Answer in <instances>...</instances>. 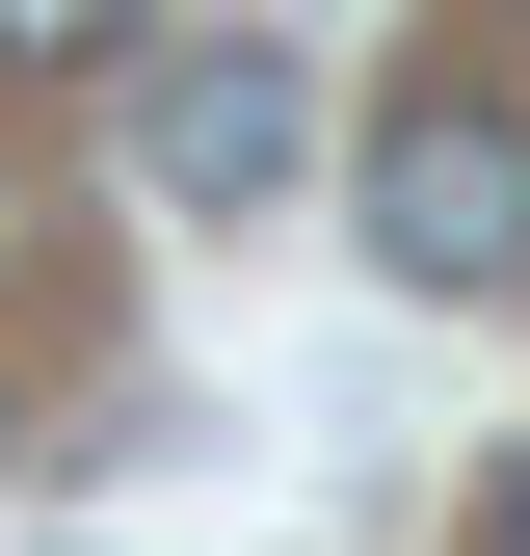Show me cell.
I'll return each mask as SVG.
<instances>
[{"mask_svg": "<svg viewBox=\"0 0 530 556\" xmlns=\"http://www.w3.org/2000/svg\"><path fill=\"white\" fill-rule=\"evenodd\" d=\"M292 160H318V80H292L265 27H213V53L160 80V213H292Z\"/></svg>", "mask_w": 530, "mask_h": 556, "instance_id": "cell-2", "label": "cell"}, {"mask_svg": "<svg viewBox=\"0 0 530 556\" xmlns=\"http://www.w3.org/2000/svg\"><path fill=\"white\" fill-rule=\"evenodd\" d=\"M371 239L425 265V292H530V106L425 80V106L371 132Z\"/></svg>", "mask_w": 530, "mask_h": 556, "instance_id": "cell-1", "label": "cell"}, {"mask_svg": "<svg viewBox=\"0 0 530 556\" xmlns=\"http://www.w3.org/2000/svg\"><path fill=\"white\" fill-rule=\"evenodd\" d=\"M132 53V0H0V80H106Z\"/></svg>", "mask_w": 530, "mask_h": 556, "instance_id": "cell-3", "label": "cell"}, {"mask_svg": "<svg viewBox=\"0 0 530 556\" xmlns=\"http://www.w3.org/2000/svg\"><path fill=\"white\" fill-rule=\"evenodd\" d=\"M478 556H530V477H504V504H478Z\"/></svg>", "mask_w": 530, "mask_h": 556, "instance_id": "cell-4", "label": "cell"}]
</instances>
